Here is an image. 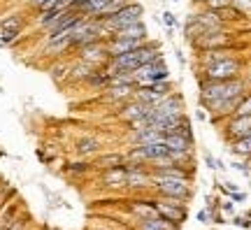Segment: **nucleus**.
Segmentation results:
<instances>
[{"label":"nucleus","mask_w":251,"mask_h":230,"mask_svg":"<svg viewBox=\"0 0 251 230\" xmlns=\"http://www.w3.org/2000/svg\"><path fill=\"white\" fill-rule=\"evenodd\" d=\"M198 91H200V93H198L200 105L209 112L216 102L247 93V91H249V84H247L244 77H235V79H226V81H209V79L198 77Z\"/></svg>","instance_id":"1"},{"label":"nucleus","mask_w":251,"mask_h":230,"mask_svg":"<svg viewBox=\"0 0 251 230\" xmlns=\"http://www.w3.org/2000/svg\"><path fill=\"white\" fill-rule=\"evenodd\" d=\"M142 17H144L142 2H135V0H130V2H126L119 12H114L112 17L98 19V21L102 24V28H105V33H107V37H109V35H114L117 30H121V28L130 26V24H137V21H142Z\"/></svg>","instance_id":"2"},{"label":"nucleus","mask_w":251,"mask_h":230,"mask_svg":"<svg viewBox=\"0 0 251 230\" xmlns=\"http://www.w3.org/2000/svg\"><path fill=\"white\" fill-rule=\"evenodd\" d=\"M151 191H153V195H170V198H179L184 203H191L193 195H196L193 181H188V179H175V177H153Z\"/></svg>","instance_id":"3"},{"label":"nucleus","mask_w":251,"mask_h":230,"mask_svg":"<svg viewBox=\"0 0 251 230\" xmlns=\"http://www.w3.org/2000/svg\"><path fill=\"white\" fill-rule=\"evenodd\" d=\"M244 72V61L237 56H228L224 61H216L207 68H200L198 77L209 81H226V79H235V77H242Z\"/></svg>","instance_id":"4"},{"label":"nucleus","mask_w":251,"mask_h":230,"mask_svg":"<svg viewBox=\"0 0 251 230\" xmlns=\"http://www.w3.org/2000/svg\"><path fill=\"white\" fill-rule=\"evenodd\" d=\"M191 47L196 51H212V49H230V51H237L244 45L237 42V37L230 30H214V33H205V35L193 37Z\"/></svg>","instance_id":"5"},{"label":"nucleus","mask_w":251,"mask_h":230,"mask_svg":"<svg viewBox=\"0 0 251 230\" xmlns=\"http://www.w3.org/2000/svg\"><path fill=\"white\" fill-rule=\"evenodd\" d=\"M135 75V84L137 86H149L151 81H161V79H170V68L163 56L153 58V61L140 65L137 70H133Z\"/></svg>","instance_id":"6"},{"label":"nucleus","mask_w":251,"mask_h":230,"mask_svg":"<svg viewBox=\"0 0 251 230\" xmlns=\"http://www.w3.org/2000/svg\"><path fill=\"white\" fill-rule=\"evenodd\" d=\"M151 170L144 163H128L126 160V188L135 191V193H144L151 191Z\"/></svg>","instance_id":"7"},{"label":"nucleus","mask_w":251,"mask_h":230,"mask_svg":"<svg viewBox=\"0 0 251 230\" xmlns=\"http://www.w3.org/2000/svg\"><path fill=\"white\" fill-rule=\"evenodd\" d=\"M151 204L153 209H156V214L161 216V219H165L168 223H172L175 228H179L184 226V221L188 219V204H170V203H163L158 195H153L151 198Z\"/></svg>","instance_id":"8"},{"label":"nucleus","mask_w":251,"mask_h":230,"mask_svg":"<svg viewBox=\"0 0 251 230\" xmlns=\"http://www.w3.org/2000/svg\"><path fill=\"white\" fill-rule=\"evenodd\" d=\"M244 135H251V114L226 119V128H224L226 142L240 140V137H244Z\"/></svg>","instance_id":"9"},{"label":"nucleus","mask_w":251,"mask_h":230,"mask_svg":"<svg viewBox=\"0 0 251 230\" xmlns=\"http://www.w3.org/2000/svg\"><path fill=\"white\" fill-rule=\"evenodd\" d=\"M191 17L196 19L198 26L202 28V35H205V33H214V30H228V24L219 17V12H214V9L205 7L202 12H193Z\"/></svg>","instance_id":"10"},{"label":"nucleus","mask_w":251,"mask_h":230,"mask_svg":"<svg viewBox=\"0 0 251 230\" xmlns=\"http://www.w3.org/2000/svg\"><path fill=\"white\" fill-rule=\"evenodd\" d=\"M79 61L89 63L93 68H102V65L109 61V53H107L105 42H93V45L79 47Z\"/></svg>","instance_id":"11"},{"label":"nucleus","mask_w":251,"mask_h":230,"mask_svg":"<svg viewBox=\"0 0 251 230\" xmlns=\"http://www.w3.org/2000/svg\"><path fill=\"white\" fill-rule=\"evenodd\" d=\"M149 109H151V105H144V102H140V100H126V102H121V109H119V119L121 121H126V124H130V121H137V119H144V116L149 114Z\"/></svg>","instance_id":"12"},{"label":"nucleus","mask_w":251,"mask_h":230,"mask_svg":"<svg viewBox=\"0 0 251 230\" xmlns=\"http://www.w3.org/2000/svg\"><path fill=\"white\" fill-rule=\"evenodd\" d=\"M100 184L105 186V188H126V165L112 168V170H102Z\"/></svg>","instance_id":"13"},{"label":"nucleus","mask_w":251,"mask_h":230,"mask_svg":"<svg viewBox=\"0 0 251 230\" xmlns=\"http://www.w3.org/2000/svg\"><path fill=\"white\" fill-rule=\"evenodd\" d=\"M102 147H105L102 140L93 137V135H84V137H79V140L75 142V151L79 156H96V153L102 151Z\"/></svg>","instance_id":"14"},{"label":"nucleus","mask_w":251,"mask_h":230,"mask_svg":"<svg viewBox=\"0 0 251 230\" xmlns=\"http://www.w3.org/2000/svg\"><path fill=\"white\" fill-rule=\"evenodd\" d=\"M109 37H121V40H149V35H147V26H144V21L130 24V26L121 28V30H117L114 35H109Z\"/></svg>","instance_id":"15"},{"label":"nucleus","mask_w":251,"mask_h":230,"mask_svg":"<svg viewBox=\"0 0 251 230\" xmlns=\"http://www.w3.org/2000/svg\"><path fill=\"white\" fill-rule=\"evenodd\" d=\"M135 89H137V86H107V89H102V91H105V100H107V102L121 105V102L133 98Z\"/></svg>","instance_id":"16"},{"label":"nucleus","mask_w":251,"mask_h":230,"mask_svg":"<svg viewBox=\"0 0 251 230\" xmlns=\"http://www.w3.org/2000/svg\"><path fill=\"white\" fill-rule=\"evenodd\" d=\"M121 165H126V153H121V151L102 153V156L93 163V168H98V170H112V168H121Z\"/></svg>","instance_id":"17"},{"label":"nucleus","mask_w":251,"mask_h":230,"mask_svg":"<svg viewBox=\"0 0 251 230\" xmlns=\"http://www.w3.org/2000/svg\"><path fill=\"white\" fill-rule=\"evenodd\" d=\"M128 209H130L133 216H137V219H151V216H156V209H153V204H151V198L133 200V203H128Z\"/></svg>","instance_id":"18"},{"label":"nucleus","mask_w":251,"mask_h":230,"mask_svg":"<svg viewBox=\"0 0 251 230\" xmlns=\"http://www.w3.org/2000/svg\"><path fill=\"white\" fill-rule=\"evenodd\" d=\"M137 228L135 230H179V228H175L172 223H168L165 219H161L158 214L156 216H151V219H137Z\"/></svg>","instance_id":"19"},{"label":"nucleus","mask_w":251,"mask_h":230,"mask_svg":"<svg viewBox=\"0 0 251 230\" xmlns=\"http://www.w3.org/2000/svg\"><path fill=\"white\" fill-rule=\"evenodd\" d=\"M228 144H230L233 156H237V158H244V160L251 158V135H244V137L228 142Z\"/></svg>","instance_id":"20"},{"label":"nucleus","mask_w":251,"mask_h":230,"mask_svg":"<svg viewBox=\"0 0 251 230\" xmlns=\"http://www.w3.org/2000/svg\"><path fill=\"white\" fill-rule=\"evenodd\" d=\"M163 144L168 147L170 151H184V149H193V142H188L186 137H181L177 133L163 135Z\"/></svg>","instance_id":"21"},{"label":"nucleus","mask_w":251,"mask_h":230,"mask_svg":"<svg viewBox=\"0 0 251 230\" xmlns=\"http://www.w3.org/2000/svg\"><path fill=\"white\" fill-rule=\"evenodd\" d=\"M93 70H96L93 65H89V63H84V61H77L75 65H70V77H68V79L70 81H81V84H84L86 77H89Z\"/></svg>","instance_id":"22"},{"label":"nucleus","mask_w":251,"mask_h":230,"mask_svg":"<svg viewBox=\"0 0 251 230\" xmlns=\"http://www.w3.org/2000/svg\"><path fill=\"white\" fill-rule=\"evenodd\" d=\"M219 17H221V19H224V21H226V24L230 26V24H235V21H242V19L247 17V14H244V12H240V9H237V7H233V2H230L228 7L219 9Z\"/></svg>","instance_id":"23"},{"label":"nucleus","mask_w":251,"mask_h":230,"mask_svg":"<svg viewBox=\"0 0 251 230\" xmlns=\"http://www.w3.org/2000/svg\"><path fill=\"white\" fill-rule=\"evenodd\" d=\"M91 170H93V163H89V160H72V163L65 165L68 175H86Z\"/></svg>","instance_id":"24"},{"label":"nucleus","mask_w":251,"mask_h":230,"mask_svg":"<svg viewBox=\"0 0 251 230\" xmlns=\"http://www.w3.org/2000/svg\"><path fill=\"white\" fill-rule=\"evenodd\" d=\"M149 89H151L153 93H158L161 98H165V96H170L172 91H175V84H172L170 79H161V81H151V84H149Z\"/></svg>","instance_id":"25"},{"label":"nucleus","mask_w":251,"mask_h":230,"mask_svg":"<svg viewBox=\"0 0 251 230\" xmlns=\"http://www.w3.org/2000/svg\"><path fill=\"white\" fill-rule=\"evenodd\" d=\"M24 33V28H5V30H0V45H12V42H17L19 37Z\"/></svg>","instance_id":"26"},{"label":"nucleus","mask_w":251,"mask_h":230,"mask_svg":"<svg viewBox=\"0 0 251 230\" xmlns=\"http://www.w3.org/2000/svg\"><path fill=\"white\" fill-rule=\"evenodd\" d=\"M68 77H70V65H68V63H58V65L51 68V79H54L56 84L65 81Z\"/></svg>","instance_id":"27"},{"label":"nucleus","mask_w":251,"mask_h":230,"mask_svg":"<svg viewBox=\"0 0 251 230\" xmlns=\"http://www.w3.org/2000/svg\"><path fill=\"white\" fill-rule=\"evenodd\" d=\"M24 26H26V19L21 14H12L7 19H0V30H5V28H24Z\"/></svg>","instance_id":"28"},{"label":"nucleus","mask_w":251,"mask_h":230,"mask_svg":"<svg viewBox=\"0 0 251 230\" xmlns=\"http://www.w3.org/2000/svg\"><path fill=\"white\" fill-rule=\"evenodd\" d=\"M244 114H251V91L244 93V98L240 100V105H237L233 116H244Z\"/></svg>","instance_id":"29"},{"label":"nucleus","mask_w":251,"mask_h":230,"mask_svg":"<svg viewBox=\"0 0 251 230\" xmlns=\"http://www.w3.org/2000/svg\"><path fill=\"white\" fill-rule=\"evenodd\" d=\"M202 5H205L207 9H214V12H219V9H224L230 5V0H202Z\"/></svg>","instance_id":"30"},{"label":"nucleus","mask_w":251,"mask_h":230,"mask_svg":"<svg viewBox=\"0 0 251 230\" xmlns=\"http://www.w3.org/2000/svg\"><path fill=\"white\" fill-rule=\"evenodd\" d=\"M230 2H233V7H237L240 12H244V14L251 12V0H230Z\"/></svg>","instance_id":"31"},{"label":"nucleus","mask_w":251,"mask_h":230,"mask_svg":"<svg viewBox=\"0 0 251 230\" xmlns=\"http://www.w3.org/2000/svg\"><path fill=\"white\" fill-rule=\"evenodd\" d=\"M163 21H165V24H168V26H170V28L179 26V21L175 19V14H172V12H163Z\"/></svg>","instance_id":"32"},{"label":"nucleus","mask_w":251,"mask_h":230,"mask_svg":"<svg viewBox=\"0 0 251 230\" xmlns=\"http://www.w3.org/2000/svg\"><path fill=\"white\" fill-rule=\"evenodd\" d=\"M198 221L200 223H212V212H209V209H200V212H198Z\"/></svg>","instance_id":"33"},{"label":"nucleus","mask_w":251,"mask_h":230,"mask_svg":"<svg viewBox=\"0 0 251 230\" xmlns=\"http://www.w3.org/2000/svg\"><path fill=\"white\" fill-rule=\"evenodd\" d=\"M233 223L235 226H240V228H251V221L247 216H233Z\"/></svg>","instance_id":"34"},{"label":"nucleus","mask_w":251,"mask_h":230,"mask_svg":"<svg viewBox=\"0 0 251 230\" xmlns=\"http://www.w3.org/2000/svg\"><path fill=\"white\" fill-rule=\"evenodd\" d=\"M45 2H47V0H28V7L35 9V12H40V9L45 7Z\"/></svg>","instance_id":"35"},{"label":"nucleus","mask_w":251,"mask_h":230,"mask_svg":"<svg viewBox=\"0 0 251 230\" xmlns=\"http://www.w3.org/2000/svg\"><path fill=\"white\" fill-rule=\"evenodd\" d=\"M230 200H233V203H244V200H247V193L235 191V193H230Z\"/></svg>","instance_id":"36"},{"label":"nucleus","mask_w":251,"mask_h":230,"mask_svg":"<svg viewBox=\"0 0 251 230\" xmlns=\"http://www.w3.org/2000/svg\"><path fill=\"white\" fill-rule=\"evenodd\" d=\"M219 209H224V212H228V214H233L235 212L233 200H230V203H221V204H219Z\"/></svg>","instance_id":"37"},{"label":"nucleus","mask_w":251,"mask_h":230,"mask_svg":"<svg viewBox=\"0 0 251 230\" xmlns=\"http://www.w3.org/2000/svg\"><path fill=\"white\" fill-rule=\"evenodd\" d=\"M216 160H219V158H214L212 153H205V163H207V165H209L212 170H216Z\"/></svg>","instance_id":"38"},{"label":"nucleus","mask_w":251,"mask_h":230,"mask_svg":"<svg viewBox=\"0 0 251 230\" xmlns=\"http://www.w3.org/2000/svg\"><path fill=\"white\" fill-rule=\"evenodd\" d=\"M93 230H105V228H93Z\"/></svg>","instance_id":"39"},{"label":"nucleus","mask_w":251,"mask_h":230,"mask_svg":"<svg viewBox=\"0 0 251 230\" xmlns=\"http://www.w3.org/2000/svg\"><path fill=\"white\" fill-rule=\"evenodd\" d=\"M42 230H51V228H42Z\"/></svg>","instance_id":"40"},{"label":"nucleus","mask_w":251,"mask_h":230,"mask_svg":"<svg viewBox=\"0 0 251 230\" xmlns=\"http://www.w3.org/2000/svg\"><path fill=\"white\" fill-rule=\"evenodd\" d=\"M0 209H2V203H0Z\"/></svg>","instance_id":"41"},{"label":"nucleus","mask_w":251,"mask_h":230,"mask_svg":"<svg viewBox=\"0 0 251 230\" xmlns=\"http://www.w3.org/2000/svg\"><path fill=\"white\" fill-rule=\"evenodd\" d=\"M175 2H179V0H175Z\"/></svg>","instance_id":"42"}]
</instances>
